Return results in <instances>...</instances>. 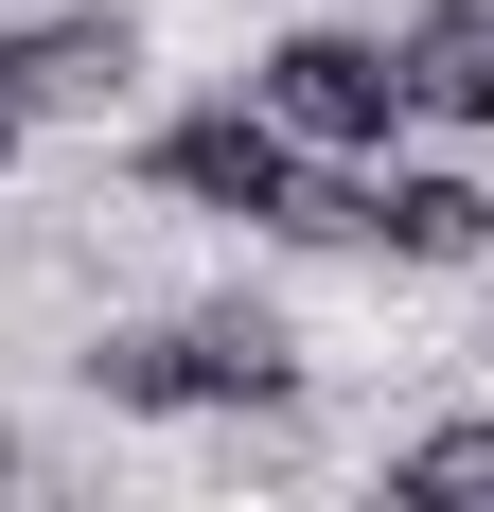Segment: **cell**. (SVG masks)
Instances as JSON below:
<instances>
[{"label": "cell", "instance_id": "6da1fadb", "mask_svg": "<svg viewBox=\"0 0 494 512\" xmlns=\"http://www.w3.org/2000/svg\"><path fill=\"white\" fill-rule=\"evenodd\" d=\"M283 318L265 301H212V318H159V336H106L89 389L106 407H283Z\"/></svg>", "mask_w": 494, "mask_h": 512}, {"label": "cell", "instance_id": "7a4b0ae2", "mask_svg": "<svg viewBox=\"0 0 494 512\" xmlns=\"http://www.w3.org/2000/svg\"><path fill=\"white\" fill-rule=\"evenodd\" d=\"M265 124L371 159V142L406 124V53H389V36H283V53H265Z\"/></svg>", "mask_w": 494, "mask_h": 512}, {"label": "cell", "instance_id": "3957f363", "mask_svg": "<svg viewBox=\"0 0 494 512\" xmlns=\"http://www.w3.org/2000/svg\"><path fill=\"white\" fill-rule=\"evenodd\" d=\"M124 18H36V36L0 53V124H89V106H124Z\"/></svg>", "mask_w": 494, "mask_h": 512}, {"label": "cell", "instance_id": "277c9868", "mask_svg": "<svg viewBox=\"0 0 494 512\" xmlns=\"http://www.w3.org/2000/svg\"><path fill=\"white\" fill-rule=\"evenodd\" d=\"M371 230L424 248V265H477L494 248V195H477V177H371Z\"/></svg>", "mask_w": 494, "mask_h": 512}, {"label": "cell", "instance_id": "5b68a950", "mask_svg": "<svg viewBox=\"0 0 494 512\" xmlns=\"http://www.w3.org/2000/svg\"><path fill=\"white\" fill-rule=\"evenodd\" d=\"M389 512H494V424H424L389 460Z\"/></svg>", "mask_w": 494, "mask_h": 512}, {"label": "cell", "instance_id": "8992f818", "mask_svg": "<svg viewBox=\"0 0 494 512\" xmlns=\"http://www.w3.org/2000/svg\"><path fill=\"white\" fill-rule=\"evenodd\" d=\"M406 106H442V124H494V36H442V18H424V53H406Z\"/></svg>", "mask_w": 494, "mask_h": 512}, {"label": "cell", "instance_id": "52a82bcc", "mask_svg": "<svg viewBox=\"0 0 494 512\" xmlns=\"http://www.w3.org/2000/svg\"><path fill=\"white\" fill-rule=\"evenodd\" d=\"M442 36H494V0H442Z\"/></svg>", "mask_w": 494, "mask_h": 512}, {"label": "cell", "instance_id": "ba28073f", "mask_svg": "<svg viewBox=\"0 0 494 512\" xmlns=\"http://www.w3.org/2000/svg\"><path fill=\"white\" fill-rule=\"evenodd\" d=\"M0 159H18V124H0Z\"/></svg>", "mask_w": 494, "mask_h": 512}]
</instances>
